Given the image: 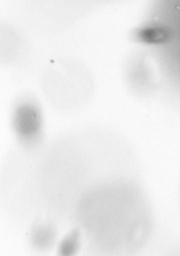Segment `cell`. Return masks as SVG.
<instances>
[{"instance_id": "6da1fadb", "label": "cell", "mask_w": 180, "mask_h": 256, "mask_svg": "<svg viewBox=\"0 0 180 256\" xmlns=\"http://www.w3.org/2000/svg\"><path fill=\"white\" fill-rule=\"evenodd\" d=\"M13 127L20 142L26 145L39 142L42 133V114L31 102L18 104L13 114Z\"/></svg>"}, {"instance_id": "7a4b0ae2", "label": "cell", "mask_w": 180, "mask_h": 256, "mask_svg": "<svg viewBox=\"0 0 180 256\" xmlns=\"http://www.w3.org/2000/svg\"><path fill=\"white\" fill-rule=\"evenodd\" d=\"M172 37V31L166 25L152 22L139 26L133 34L136 42L146 46H162L166 44Z\"/></svg>"}, {"instance_id": "3957f363", "label": "cell", "mask_w": 180, "mask_h": 256, "mask_svg": "<svg viewBox=\"0 0 180 256\" xmlns=\"http://www.w3.org/2000/svg\"><path fill=\"white\" fill-rule=\"evenodd\" d=\"M78 236L74 234L70 235L69 238L64 240V242L62 244V250H67V251H73L75 250L78 240H76Z\"/></svg>"}]
</instances>
